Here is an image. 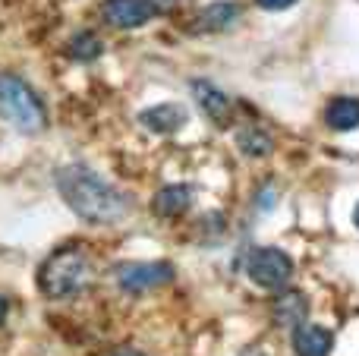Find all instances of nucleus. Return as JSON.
<instances>
[{
  "instance_id": "1",
  "label": "nucleus",
  "mask_w": 359,
  "mask_h": 356,
  "mask_svg": "<svg viewBox=\"0 0 359 356\" xmlns=\"http://www.w3.org/2000/svg\"><path fill=\"white\" fill-rule=\"evenodd\" d=\"M54 183L60 199L88 224H117L130 214V196L120 193L114 183H107L86 164L57 167Z\"/></svg>"
},
{
  "instance_id": "17",
  "label": "nucleus",
  "mask_w": 359,
  "mask_h": 356,
  "mask_svg": "<svg viewBox=\"0 0 359 356\" xmlns=\"http://www.w3.org/2000/svg\"><path fill=\"white\" fill-rule=\"evenodd\" d=\"M155 6H158V13H170L180 6V0H155Z\"/></svg>"
},
{
  "instance_id": "4",
  "label": "nucleus",
  "mask_w": 359,
  "mask_h": 356,
  "mask_svg": "<svg viewBox=\"0 0 359 356\" xmlns=\"http://www.w3.org/2000/svg\"><path fill=\"white\" fill-rule=\"evenodd\" d=\"M246 275L262 290H284L293 278V259L278 246H259L246 262Z\"/></svg>"
},
{
  "instance_id": "14",
  "label": "nucleus",
  "mask_w": 359,
  "mask_h": 356,
  "mask_svg": "<svg viewBox=\"0 0 359 356\" xmlns=\"http://www.w3.org/2000/svg\"><path fill=\"white\" fill-rule=\"evenodd\" d=\"M236 145H240V151L249 158H265L274 151L271 132L262 130V126H243V130L236 132Z\"/></svg>"
},
{
  "instance_id": "15",
  "label": "nucleus",
  "mask_w": 359,
  "mask_h": 356,
  "mask_svg": "<svg viewBox=\"0 0 359 356\" xmlns=\"http://www.w3.org/2000/svg\"><path fill=\"white\" fill-rule=\"evenodd\" d=\"M101 50H104V44H101V38L95 35V32H79V35L69 41V57L79 63H88V60H98Z\"/></svg>"
},
{
  "instance_id": "3",
  "label": "nucleus",
  "mask_w": 359,
  "mask_h": 356,
  "mask_svg": "<svg viewBox=\"0 0 359 356\" xmlns=\"http://www.w3.org/2000/svg\"><path fill=\"white\" fill-rule=\"evenodd\" d=\"M0 117L25 136H35L48 126V114L35 88L13 73H0Z\"/></svg>"
},
{
  "instance_id": "6",
  "label": "nucleus",
  "mask_w": 359,
  "mask_h": 356,
  "mask_svg": "<svg viewBox=\"0 0 359 356\" xmlns=\"http://www.w3.org/2000/svg\"><path fill=\"white\" fill-rule=\"evenodd\" d=\"M240 16H243L240 4H233V0H217V4L202 6L186 29H189L192 35H215V32L233 29V25L240 22Z\"/></svg>"
},
{
  "instance_id": "5",
  "label": "nucleus",
  "mask_w": 359,
  "mask_h": 356,
  "mask_svg": "<svg viewBox=\"0 0 359 356\" xmlns=\"http://www.w3.org/2000/svg\"><path fill=\"white\" fill-rule=\"evenodd\" d=\"M120 290L126 294H149L174 281V265L170 262H126L114 268Z\"/></svg>"
},
{
  "instance_id": "10",
  "label": "nucleus",
  "mask_w": 359,
  "mask_h": 356,
  "mask_svg": "<svg viewBox=\"0 0 359 356\" xmlns=\"http://www.w3.org/2000/svg\"><path fill=\"white\" fill-rule=\"evenodd\" d=\"M309 315V296L303 290H280L271 303V319L278 328H297Z\"/></svg>"
},
{
  "instance_id": "16",
  "label": "nucleus",
  "mask_w": 359,
  "mask_h": 356,
  "mask_svg": "<svg viewBox=\"0 0 359 356\" xmlns=\"http://www.w3.org/2000/svg\"><path fill=\"white\" fill-rule=\"evenodd\" d=\"M255 4H259L262 10H268V13H280V10H290L297 0H255Z\"/></svg>"
},
{
  "instance_id": "18",
  "label": "nucleus",
  "mask_w": 359,
  "mask_h": 356,
  "mask_svg": "<svg viewBox=\"0 0 359 356\" xmlns=\"http://www.w3.org/2000/svg\"><path fill=\"white\" fill-rule=\"evenodd\" d=\"M240 356H271V353H268V347H246Z\"/></svg>"
},
{
  "instance_id": "20",
  "label": "nucleus",
  "mask_w": 359,
  "mask_h": 356,
  "mask_svg": "<svg viewBox=\"0 0 359 356\" xmlns=\"http://www.w3.org/2000/svg\"><path fill=\"white\" fill-rule=\"evenodd\" d=\"M353 224L359 227V202H356V208H353Z\"/></svg>"
},
{
  "instance_id": "13",
  "label": "nucleus",
  "mask_w": 359,
  "mask_h": 356,
  "mask_svg": "<svg viewBox=\"0 0 359 356\" xmlns=\"http://www.w3.org/2000/svg\"><path fill=\"white\" fill-rule=\"evenodd\" d=\"M325 123L334 132H350L359 126V98H350V95H341V98L328 101L325 107Z\"/></svg>"
},
{
  "instance_id": "7",
  "label": "nucleus",
  "mask_w": 359,
  "mask_h": 356,
  "mask_svg": "<svg viewBox=\"0 0 359 356\" xmlns=\"http://www.w3.org/2000/svg\"><path fill=\"white\" fill-rule=\"evenodd\" d=\"M101 13L114 29H139L158 16V6L155 0H104Z\"/></svg>"
},
{
  "instance_id": "8",
  "label": "nucleus",
  "mask_w": 359,
  "mask_h": 356,
  "mask_svg": "<svg viewBox=\"0 0 359 356\" xmlns=\"http://www.w3.org/2000/svg\"><path fill=\"white\" fill-rule=\"evenodd\" d=\"M192 98H196V104L202 107V114L215 126H230V120H233V101H230L215 82L196 79L192 82Z\"/></svg>"
},
{
  "instance_id": "19",
  "label": "nucleus",
  "mask_w": 359,
  "mask_h": 356,
  "mask_svg": "<svg viewBox=\"0 0 359 356\" xmlns=\"http://www.w3.org/2000/svg\"><path fill=\"white\" fill-rule=\"evenodd\" d=\"M6 313H10V303H6V296H0V325L6 322Z\"/></svg>"
},
{
  "instance_id": "12",
  "label": "nucleus",
  "mask_w": 359,
  "mask_h": 356,
  "mask_svg": "<svg viewBox=\"0 0 359 356\" xmlns=\"http://www.w3.org/2000/svg\"><path fill=\"white\" fill-rule=\"evenodd\" d=\"M189 205H192V189L183 186V183L158 189L155 199H151V212H155V218H180Z\"/></svg>"
},
{
  "instance_id": "11",
  "label": "nucleus",
  "mask_w": 359,
  "mask_h": 356,
  "mask_svg": "<svg viewBox=\"0 0 359 356\" xmlns=\"http://www.w3.org/2000/svg\"><path fill=\"white\" fill-rule=\"evenodd\" d=\"M293 350L297 356H331L334 350V334L325 325H297L293 328Z\"/></svg>"
},
{
  "instance_id": "2",
  "label": "nucleus",
  "mask_w": 359,
  "mask_h": 356,
  "mask_svg": "<svg viewBox=\"0 0 359 356\" xmlns=\"http://www.w3.org/2000/svg\"><path fill=\"white\" fill-rule=\"evenodd\" d=\"M95 268L92 259L79 249V246H60L54 249L38 268V287L44 290V296H73L92 281Z\"/></svg>"
},
{
  "instance_id": "9",
  "label": "nucleus",
  "mask_w": 359,
  "mask_h": 356,
  "mask_svg": "<svg viewBox=\"0 0 359 356\" xmlns=\"http://www.w3.org/2000/svg\"><path fill=\"white\" fill-rule=\"evenodd\" d=\"M186 120H189V111H186L183 104H174V101L155 104L139 114V123H142L145 130L158 132V136H174V132H180L186 126Z\"/></svg>"
}]
</instances>
